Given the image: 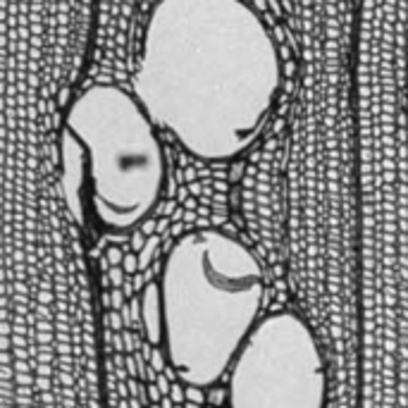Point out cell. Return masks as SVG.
I'll return each mask as SVG.
<instances>
[{"label": "cell", "instance_id": "obj_1", "mask_svg": "<svg viewBox=\"0 0 408 408\" xmlns=\"http://www.w3.org/2000/svg\"><path fill=\"white\" fill-rule=\"evenodd\" d=\"M282 53L246 0H157L146 17L131 94L188 156L229 162L267 126Z\"/></svg>", "mask_w": 408, "mask_h": 408}, {"label": "cell", "instance_id": "obj_2", "mask_svg": "<svg viewBox=\"0 0 408 408\" xmlns=\"http://www.w3.org/2000/svg\"><path fill=\"white\" fill-rule=\"evenodd\" d=\"M162 348L177 377L208 389L260 320L265 275L255 253L229 232L191 229L167 251L157 280Z\"/></svg>", "mask_w": 408, "mask_h": 408}, {"label": "cell", "instance_id": "obj_3", "mask_svg": "<svg viewBox=\"0 0 408 408\" xmlns=\"http://www.w3.org/2000/svg\"><path fill=\"white\" fill-rule=\"evenodd\" d=\"M60 187L77 222L126 234L157 208L167 157L156 122L129 89L98 81L64 108L60 129Z\"/></svg>", "mask_w": 408, "mask_h": 408}, {"label": "cell", "instance_id": "obj_4", "mask_svg": "<svg viewBox=\"0 0 408 408\" xmlns=\"http://www.w3.org/2000/svg\"><path fill=\"white\" fill-rule=\"evenodd\" d=\"M229 408H325L327 365L311 325L294 311L255 322L229 365Z\"/></svg>", "mask_w": 408, "mask_h": 408}, {"label": "cell", "instance_id": "obj_5", "mask_svg": "<svg viewBox=\"0 0 408 408\" xmlns=\"http://www.w3.org/2000/svg\"><path fill=\"white\" fill-rule=\"evenodd\" d=\"M141 325L143 332L148 337L151 344H160L162 342V313H160V291H157V282L146 284L141 294Z\"/></svg>", "mask_w": 408, "mask_h": 408}]
</instances>
